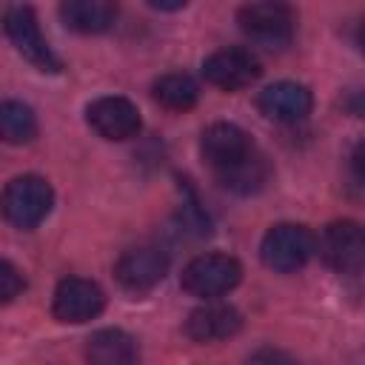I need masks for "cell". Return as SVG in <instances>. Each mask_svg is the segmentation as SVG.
<instances>
[{"label": "cell", "instance_id": "1", "mask_svg": "<svg viewBox=\"0 0 365 365\" xmlns=\"http://www.w3.org/2000/svg\"><path fill=\"white\" fill-rule=\"evenodd\" d=\"M200 151L220 185H225L228 191L254 194L271 177L268 160L234 123H211L200 137Z\"/></svg>", "mask_w": 365, "mask_h": 365}, {"label": "cell", "instance_id": "2", "mask_svg": "<svg viewBox=\"0 0 365 365\" xmlns=\"http://www.w3.org/2000/svg\"><path fill=\"white\" fill-rule=\"evenodd\" d=\"M54 205V188L40 174H20L6 182L0 194V211L6 222H11L20 231L37 228Z\"/></svg>", "mask_w": 365, "mask_h": 365}, {"label": "cell", "instance_id": "3", "mask_svg": "<svg viewBox=\"0 0 365 365\" xmlns=\"http://www.w3.org/2000/svg\"><path fill=\"white\" fill-rule=\"evenodd\" d=\"M242 279V265L231 254H200L194 257L180 277L182 291L200 299H220L228 291H234Z\"/></svg>", "mask_w": 365, "mask_h": 365}, {"label": "cell", "instance_id": "4", "mask_svg": "<svg viewBox=\"0 0 365 365\" xmlns=\"http://www.w3.org/2000/svg\"><path fill=\"white\" fill-rule=\"evenodd\" d=\"M314 242L317 237L311 234V228L299 222H277L265 231L259 242V257L271 271L291 274V271H299L317 254Z\"/></svg>", "mask_w": 365, "mask_h": 365}, {"label": "cell", "instance_id": "5", "mask_svg": "<svg viewBox=\"0 0 365 365\" xmlns=\"http://www.w3.org/2000/svg\"><path fill=\"white\" fill-rule=\"evenodd\" d=\"M3 31L11 40V46L40 71L46 74H57L63 68L60 57L54 54V48L48 46V40L40 31L37 14L31 6H9L3 11Z\"/></svg>", "mask_w": 365, "mask_h": 365}, {"label": "cell", "instance_id": "6", "mask_svg": "<svg viewBox=\"0 0 365 365\" xmlns=\"http://www.w3.org/2000/svg\"><path fill=\"white\" fill-rule=\"evenodd\" d=\"M237 23L245 37L259 46L279 48L297 31V11L285 3H248L237 11Z\"/></svg>", "mask_w": 365, "mask_h": 365}, {"label": "cell", "instance_id": "7", "mask_svg": "<svg viewBox=\"0 0 365 365\" xmlns=\"http://www.w3.org/2000/svg\"><path fill=\"white\" fill-rule=\"evenodd\" d=\"M314 251H319L322 262L334 268L336 274L356 277L365 262V237L362 225L354 220H336L322 228L319 240L314 242Z\"/></svg>", "mask_w": 365, "mask_h": 365}, {"label": "cell", "instance_id": "8", "mask_svg": "<svg viewBox=\"0 0 365 365\" xmlns=\"http://www.w3.org/2000/svg\"><path fill=\"white\" fill-rule=\"evenodd\" d=\"M262 74V63L251 48L242 46H228L202 60V77L214 88L222 91H242L248 88L257 77Z\"/></svg>", "mask_w": 365, "mask_h": 365}, {"label": "cell", "instance_id": "9", "mask_svg": "<svg viewBox=\"0 0 365 365\" xmlns=\"http://www.w3.org/2000/svg\"><path fill=\"white\" fill-rule=\"evenodd\" d=\"M106 308V294L97 282L86 277H66L57 282L51 297V314L60 322L83 325L94 317H100Z\"/></svg>", "mask_w": 365, "mask_h": 365}, {"label": "cell", "instance_id": "10", "mask_svg": "<svg viewBox=\"0 0 365 365\" xmlns=\"http://www.w3.org/2000/svg\"><path fill=\"white\" fill-rule=\"evenodd\" d=\"M86 123L103 137V140H111V143H123V140H131L140 134L143 128V120H140V108L128 100V97H120V94H106V97H97L86 106Z\"/></svg>", "mask_w": 365, "mask_h": 365}, {"label": "cell", "instance_id": "11", "mask_svg": "<svg viewBox=\"0 0 365 365\" xmlns=\"http://www.w3.org/2000/svg\"><path fill=\"white\" fill-rule=\"evenodd\" d=\"M165 271H168V254L160 245H134L123 251L114 265L117 282L134 294H143L160 285Z\"/></svg>", "mask_w": 365, "mask_h": 365}, {"label": "cell", "instance_id": "12", "mask_svg": "<svg viewBox=\"0 0 365 365\" xmlns=\"http://www.w3.org/2000/svg\"><path fill=\"white\" fill-rule=\"evenodd\" d=\"M257 108L277 123H299L311 114L314 108V94L308 86L294 83V80H279L271 83L259 91L257 97Z\"/></svg>", "mask_w": 365, "mask_h": 365}, {"label": "cell", "instance_id": "13", "mask_svg": "<svg viewBox=\"0 0 365 365\" xmlns=\"http://www.w3.org/2000/svg\"><path fill=\"white\" fill-rule=\"evenodd\" d=\"M240 328H242V314L234 305L217 299H208L205 305L194 308L185 319V334L194 342H220L234 336Z\"/></svg>", "mask_w": 365, "mask_h": 365}, {"label": "cell", "instance_id": "14", "mask_svg": "<svg viewBox=\"0 0 365 365\" xmlns=\"http://www.w3.org/2000/svg\"><path fill=\"white\" fill-rule=\"evenodd\" d=\"M88 365H140V345L123 328H100L86 339Z\"/></svg>", "mask_w": 365, "mask_h": 365}, {"label": "cell", "instance_id": "15", "mask_svg": "<svg viewBox=\"0 0 365 365\" xmlns=\"http://www.w3.org/2000/svg\"><path fill=\"white\" fill-rule=\"evenodd\" d=\"M60 20L77 34H103L117 20L111 0H66L60 3Z\"/></svg>", "mask_w": 365, "mask_h": 365}, {"label": "cell", "instance_id": "16", "mask_svg": "<svg viewBox=\"0 0 365 365\" xmlns=\"http://www.w3.org/2000/svg\"><path fill=\"white\" fill-rule=\"evenodd\" d=\"M151 97L168 108V111H188L197 106V97H200V88L197 83L182 74V71H171V74H163L154 80L151 86Z\"/></svg>", "mask_w": 365, "mask_h": 365}, {"label": "cell", "instance_id": "17", "mask_svg": "<svg viewBox=\"0 0 365 365\" xmlns=\"http://www.w3.org/2000/svg\"><path fill=\"white\" fill-rule=\"evenodd\" d=\"M37 137V117L31 106L20 100H0V140L11 145L31 143Z\"/></svg>", "mask_w": 365, "mask_h": 365}, {"label": "cell", "instance_id": "18", "mask_svg": "<svg viewBox=\"0 0 365 365\" xmlns=\"http://www.w3.org/2000/svg\"><path fill=\"white\" fill-rule=\"evenodd\" d=\"M23 288H26V279H23L20 268L9 259H0V305L17 299Z\"/></svg>", "mask_w": 365, "mask_h": 365}, {"label": "cell", "instance_id": "19", "mask_svg": "<svg viewBox=\"0 0 365 365\" xmlns=\"http://www.w3.org/2000/svg\"><path fill=\"white\" fill-rule=\"evenodd\" d=\"M245 365H299V362L279 348H259L245 359Z\"/></svg>", "mask_w": 365, "mask_h": 365}, {"label": "cell", "instance_id": "20", "mask_svg": "<svg viewBox=\"0 0 365 365\" xmlns=\"http://www.w3.org/2000/svg\"><path fill=\"white\" fill-rule=\"evenodd\" d=\"M151 9H160V11H180L185 9V0H177V3H160V0H148Z\"/></svg>", "mask_w": 365, "mask_h": 365}]
</instances>
